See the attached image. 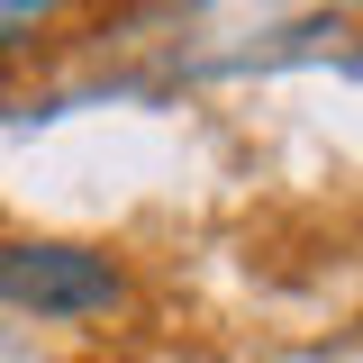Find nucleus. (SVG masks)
<instances>
[{
    "label": "nucleus",
    "mask_w": 363,
    "mask_h": 363,
    "mask_svg": "<svg viewBox=\"0 0 363 363\" xmlns=\"http://www.w3.org/2000/svg\"><path fill=\"white\" fill-rule=\"evenodd\" d=\"M0 300L9 309H37V318H100L128 300V281L109 255L91 245H64V236H9L0 245Z\"/></svg>",
    "instance_id": "nucleus-1"
}]
</instances>
